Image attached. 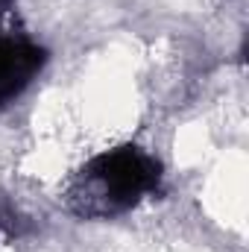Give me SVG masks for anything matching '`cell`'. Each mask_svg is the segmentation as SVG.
Listing matches in <instances>:
<instances>
[{"label": "cell", "mask_w": 249, "mask_h": 252, "mask_svg": "<svg viewBox=\"0 0 249 252\" xmlns=\"http://www.w3.org/2000/svg\"><path fill=\"white\" fill-rule=\"evenodd\" d=\"M161 167L156 158L135 147H121L97 156L70 188V202L85 217H103L135 205L144 193L156 190Z\"/></svg>", "instance_id": "obj_1"}, {"label": "cell", "mask_w": 249, "mask_h": 252, "mask_svg": "<svg viewBox=\"0 0 249 252\" xmlns=\"http://www.w3.org/2000/svg\"><path fill=\"white\" fill-rule=\"evenodd\" d=\"M47 53L21 38H0V106L15 100L41 70Z\"/></svg>", "instance_id": "obj_2"}]
</instances>
